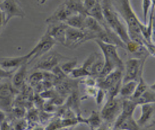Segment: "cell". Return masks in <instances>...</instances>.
<instances>
[{
    "instance_id": "6da1fadb",
    "label": "cell",
    "mask_w": 155,
    "mask_h": 130,
    "mask_svg": "<svg viewBox=\"0 0 155 130\" xmlns=\"http://www.w3.org/2000/svg\"><path fill=\"white\" fill-rule=\"evenodd\" d=\"M114 7L126 24L130 40L144 46L147 41L140 29L142 21L133 10L130 0H116Z\"/></svg>"
},
{
    "instance_id": "7a4b0ae2",
    "label": "cell",
    "mask_w": 155,
    "mask_h": 130,
    "mask_svg": "<svg viewBox=\"0 0 155 130\" xmlns=\"http://www.w3.org/2000/svg\"><path fill=\"white\" fill-rule=\"evenodd\" d=\"M105 21L109 27L125 44L131 40L124 21L115 8L111 0H101Z\"/></svg>"
},
{
    "instance_id": "3957f363",
    "label": "cell",
    "mask_w": 155,
    "mask_h": 130,
    "mask_svg": "<svg viewBox=\"0 0 155 130\" xmlns=\"http://www.w3.org/2000/svg\"><path fill=\"white\" fill-rule=\"evenodd\" d=\"M94 41L102 51L104 61L103 69L98 79L104 78L115 70H124V64L118 54V47L105 43L99 40H95Z\"/></svg>"
},
{
    "instance_id": "277c9868",
    "label": "cell",
    "mask_w": 155,
    "mask_h": 130,
    "mask_svg": "<svg viewBox=\"0 0 155 130\" xmlns=\"http://www.w3.org/2000/svg\"><path fill=\"white\" fill-rule=\"evenodd\" d=\"M124 70L117 69L103 79H98L97 86L104 89L108 99L119 96L120 89L122 85Z\"/></svg>"
},
{
    "instance_id": "5b68a950",
    "label": "cell",
    "mask_w": 155,
    "mask_h": 130,
    "mask_svg": "<svg viewBox=\"0 0 155 130\" xmlns=\"http://www.w3.org/2000/svg\"><path fill=\"white\" fill-rule=\"evenodd\" d=\"M123 99L119 96L108 99L103 106L100 115L106 124L113 125L122 110Z\"/></svg>"
},
{
    "instance_id": "8992f818",
    "label": "cell",
    "mask_w": 155,
    "mask_h": 130,
    "mask_svg": "<svg viewBox=\"0 0 155 130\" xmlns=\"http://www.w3.org/2000/svg\"><path fill=\"white\" fill-rule=\"evenodd\" d=\"M96 39V35L92 32L86 30L72 28L68 26L66 32L64 46L71 49H74L88 41H94Z\"/></svg>"
},
{
    "instance_id": "52a82bcc",
    "label": "cell",
    "mask_w": 155,
    "mask_h": 130,
    "mask_svg": "<svg viewBox=\"0 0 155 130\" xmlns=\"http://www.w3.org/2000/svg\"><path fill=\"white\" fill-rule=\"evenodd\" d=\"M145 61L146 60L135 57L128 58L124 64L122 83L130 81H138L143 76Z\"/></svg>"
},
{
    "instance_id": "ba28073f",
    "label": "cell",
    "mask_w": 155,
    "mask_h": 130,
    "mask_svg": "<svg viewBox=\"0 0 155 130\" xmlns=\"http://www.w3.org/2000/svg\"><path fill=\"white\" fill-rule=\"evenodd\" d=\"M0 10L4 16L5 26L14 18L23 19L26 16L18 0H3L0 3Z\"/></svg>"
},
{
    "instance_id": "9c48e42d",
    "label": "cell",
    "mask_w": 155,
    "mask_h": 130,
    "mask_svg": "<svg viewBox=\"0 0 155 130\" xmlns=\"http://www.w3.org/2000/svg\"><path fill=\"white\" fill-rule=\"evenodd\" d=\"M56 43H57L51 37L45 33L34 47L28 53L29 57V61H32L33 60L47 54Z\"/></svg>"
},
{
    "instance_id": "30bf717a",
    "label": "cell",
    "mask_w": 155,
    "mask_h": 130,
    "mask_svg": "<svg viewBox=\"0 0 155 130\" xmlns=\"http://www.w3.org/2000/svg\"><path fill=\"white\" fill-rule=\"evenodd\" d=\"M140 106V115L136 120L142 129L150 128L155 125V103L143 104Z\"/></svg>"
},
{
    "instance_id": "8fae6325",
    "label": "cell",
    "mask_w": 155,
    "mask_h": 130,
    "mask_svg": "<svg viewBox=\"0 0 155 130\" xmlns=\"http://www.w3.org/2000/svg\"><path fill=\"white\" fill-rule=\"evenodd\" d=\"M75 13L68 6L66 2L59 5L55 11L46 20V23L48 24L65 23V21Z\"/></svg>"
},
{
    "instance_id": "7c38bea8",
    "label": "cell",
    "mask_w": 155,
    "mask_h": 130,
    "mask_svg": "<svg viewBox=\"0 0 155 130\" xmlns=\"http://www.w3.org/2000/svg\"><path fill=\"white\" fill-rule=\"evenodd\" d=\"M65 58L60 54L50 53L43 58L36 65V68L45 71H52L55 68L59 66L60 61Z\"/></svg>"
},
{
    "instance_id": "4fadbf2b",
    "label": "cell",
    "mask_w": 155,
    "mask_h": 130,
    "mask_svg": "<svg viewBox=\"0 0 155 130\" xmlns=\"http://www.w3.org/2000/svg\"><path fill=\"white\" fill-rule=\"evenodd\" d=\"M120 129L123 130H143L134 119L133 115H127L120 113L116 120L113 130Z\"/></svg>"
},
{
    "instance_id": "5bb4252c",
    "label": "cell",
    "mask_w": 155,
    "mask_h": 130,
    "mask_svg": "<svg viewBox=\"0 0 155 130\" xmlns=\"http://www.w3.org/2000/svg\"><path fill=\"white\" fill-rule=\"evenodd\" d=\"M68 26L64 23H58L48 24V27L45 32L56 43L64 44L66 32Z\"/></svg>"
},
{
    "instance_id": "9a60e30c",
    "label": "cell",
    "mask_w": 155,
    "mask_h": 130,
    "mask_svg": "<svg viewBox=\"0 0 155 130\" xmlns=\"http://www.w3.org/2000/svg\"><path fill=\"white\" fill-rule=\"evenodd\" d=\"M29 57L28 54L22 56L7 57L0 60V67L7 70H16L21 65L28 63Z\"/></svg>"
},
{
    "instance_id": "2e32d148",
    "label": "cell",
    "mask_w": 155,
    "mask_h": 130,
    "mask_svg": "<svg viewBox=\"0 0 155 130\" xmlns=\"http://www.w3.org/2000/svg\"><path fill=\"white\" fill-rule=\"evenodd\" d=\"M16 88L12 85L5 83L0 86V102L8 105L12 102L15 95Z\"/></svg>"
},
{
    "instance_id": "e0dca14e",
    "label": "cell",
    "mask_w": 155,
    "mask_h": 130,
    "mask_svg": "<svg viewBox=\"0 0 155 130\" xmlns=\"http://www.w3.org/2000/svg\"><path fill=\"white\" fill-rule=\"evenodd\" d=\"M27 69H28V63H25L18 69L15 70L14 73V75L12 77V85L15 88H20L23 86L25 81L26 75H27Z\"/></svg>"
},
{
    "instance_id": "ac0fdd59",
    "label": "cell",
    "mask_w": 155,
    "mask_h": 130,
    "mask_svg": "<svg viewBox=\"0 0 155 130\" xmlns=\"http://www.w3.org/2000/svg\"><path fill=\"white\" fill-rule=\"evenodd\" d=\"M87 16L81 14H75L70 17L64 23L72 28L85 30Z\"/></svg>"
},
{
    "instance_id": "d6986e66",
    "label": "cell",
    "mask_w": 155,
    "mask_h": 130,
    "mask_svg": "<svg viewBox=\"0 0 155 130\" xmlns=\"http://www.w3.org/2000/svg\"><path fill=\"white\" fill-rule=\"evenodd\" d=\"M138 81H130L122 83L119 96L122 99H130L133 96Z\"/></svg>"
},
{
    "instance_id": "ffe728a7",
    "label": "cell",
    "mask_w": 155,
    "mask_h": 130,
    "mask_svg": "<svg viewBox=\"0 0 155 130\" xmlns=\"http://www.w3.org/2000/svg\"><path fill=\"white\" fill-rule=\"evenodd\" d=\"M104 29L105 26H104L98 21L91 17L87 16L85 30L94 34L97 38V35L100 34Z\"/></svg>"
},
{
    "instance_id": "44dd1931",
    "label": "cell",
    "mask_w": 155,
    "mask_h": 130,
    "mask_svg": "<svg viewBox=\"0 0 155 130\" xmlns=\"http://www.w3.org/2000/svg\"><path fill=\"white\" fill-rule=\"evenodd\" d=\"M87 16H90L98 21L104 26H106L102 6L100 2H97L95 5L88 11Z\"/></svg>"
},
{
    "instance_id": "7402d4cb",
    "label": "cell",
    "mask_w": 155,
    "mask_h": 130,
    "mask_svg": "<svg viewBox=\"0 0 155 130\" xmlns=\"http://www.w3.org/2000/svg\"><path fill=\"white\" fill-rule=\"evenodd\" d=\"M133 100L137 106L147 103H155V91L148 88L140 97Z\"/></svg>"
},
{
    "instance_id": "603a6c76",
    "label": "cell",
    "mask_w": 155,
    "mask_h": 130,
    "mask_svg": "<svg viewBox=\"0 0 155 130\" xmlns=\"http://www.w3.org/2000/svg\"><path fill=\"white\" fill-rule=\"evenodd\" d=\"M149 86L147 84L145 80L143 78V76L140 77L137 82V85L135 90V92L131 99L133 100H136L140 97L148 89Z\"/></svg>"
},
{
    "instance_id": "cb8c5ba5",
    "label": "cell",
    "mask_w": 155,
    "mask_h": 130,
    "mask_svg": "<svg viewBox=\"0 0 155 130\" xmlns=\"http://www.w3.org/2000/svg\"><path fill=\"white\" fill-rule=\"evenodd\" d=\"M77 58H74L69 60L59 65V67L62 71V72L66 76H69L71 73L77 67Z\"/></svg>"
},
{
    "instance_id": "d4e9b609",
    "label": "cell",
    "mask_w": 155,
    "mask_h": 130,
    "mask_svg": "<svg viewBox=\"0 0 155 130\" xmlns=\"http://www.w3.org/2000/svg\"><path fill=\"white\" fill-rule=\"evenodd\" d=\"M101 121L102 119L101 115H99L97 112H94L91 114V117L85 120V122L90 125L92 130H95L100 126Z\"/></svg>"
},
{
    "instance_id": "484cf974",
    "label": "cell",
    "mask_w": 155,
    "mask_h": 130,
    "mask_svg": "<svg viewBox=\"0 0 155 130\" xmlns=\"http://www.w3.org/2000/svg\"><path fill=\"white\" fill-rule=\"evenodd\" d=\"M151 6V0H142V9L143 17V23H147Z\"/></svg>"
},
{
    "instance_id": "4316f807",
    "label": "cell",
    "mask_w": 155,
    "mask_h": 130,
    "mask_svg": "<svg viewBox=\"0 0 155 130\" xmlns=\"http://www.w3.org/2000/svg\"><path fill=\"white\" fill-rule=\"evenodd\" d=\"M44 77V75L41 72H36L32 74L29 79L30 83L33 85H37Z\"/></svg>"
},
{
    "instance_id": "83f0119b",
    "label": "cell",
    "mask_w": 155,
    "mask_h": 130,
    "mask_svg": "<svg viewBox=\"0 0 155 130\" xmlns=\"http://www.w3.org/2000/svg\"><path fill=\"white\" fill-rule=\"evenodd\" d=\"M15 70H7L0 67V80L12 78Z\"/></svg>"
},
{
    "instance_id": "f1b7e54d",
    "label": "cell",
    "mask_w": 155,
    "mask_h": 130,
    "mask_svg": "<svg viewBox=\"0 0 155 130\" xmlns=\"http://www.w3.org/2000/svg\"><path fill=\"white\" fill-rule=\"evenodd\" d=\"M13 126L15 130H27L28 123L26 120L19 119V120Z\"/></svg>"
},
{
    "instance_id": "f546056e",
    "label": "cell",
    "mask_w": 155,
    "mask_h": 130,
    "mask_svg": "<svg viewBox=\"0 0 155 130\" xmlns=\"http://www.w3.org/2000/svg\"><path fill=\"white\" fill-rule=\"evenodd\" d=\"M0 130H15L14 126L9 122L5 120L2 123H0Z\"/></svg>"
},
{
    "instance_id": "4dcf8cb0",
    "label": "cell",
    "mask_w": 155,
    "mask_h": 130,
    "mask_svg": "<svg viewBox=\"0 0 155 130\" xmlns=\"http://www.w3.org/2000/svg\"><path fill=\"white\" fill-rule=\"evenodd\" d=\"M151 41L155 45V14H154L153 17V23H152V31H151Z\"/></svg>"
},
{
    "instance_id": "1f68e13d",
    "label": "cell",
    "mask_w": 155,
    "mask_h": 130,
    "mask_svg": "<svg viewBox=\"0 0 155 130\" xmlns=\"http://www.w3.org/2000/svg\"><path fill=\"white\" fill-rule=\"evenodd\" d=\"M5 26V19H4V16L2 13V12L0 10V34L2 32L3 28Z\"/></svg>"
},
{
    "instance_id": "d6a6232c",
    "label": "cell",
    "mask_w": 155,
    "mask_h": 130,
    "mask_svg": "<svg viewBox=\"0 0 155 130\" xmlns=\"http://www.w3.org/2000/svg\"><path fill=\"white\" fill-rule=\"evenodd\" d=\"M5 120H6V114L3 110L0 109V123H2Z\"/></svg>"
},
{
    "instance_id": "836d02e7",
    "label": "cell",
    "mask_w": 155,
    "mask_h": 130,
    "mask_svg": "<svg viewBox=\"0 0 155 130\" xmlns=\"http://www.w3.org/2000/svg\"><path fill=\"white\" fill-rule=\"evenodd\" d=\"M151 6L149 14H154L155 11V0H151Z\"/></svg>"
},
{
    "instance_id": "e575fe53",
    "label": "cell",
    "mask_w": 155,
    "mask_h": 130,
    "mask_svg": "<svg viewBox=\"0 0 155 130\" xmlns=\"http://www.w3.org/2000/svg\"><path fill=\"white\" fill-rule=\"evenodd\" d=\"M33 130H45L41 126H36L34 128Z\"/></svg>"
},
{
    "instance_id": "d590c367",
    "label": "cell",
    "mask_w": 155,
    "mask_h": 130,
    "mask_svg": "<svg viewBox=\"0 0 155 130\" xmlns=\"http://www.w3.org/2000/svg\"><path fill=\"white\" fill-rule=\"evenodd\" d=\"M149 88L153 91H155V82L153 83L152 85H151L150 86H149Z\"/></svg>"
},
{
    "instance_id": "8d00e7d4",
    "label": "cell",
    "mask_w": 155,
    "mask_h": 130,
    "mask_svg": "<svg viewBox=\"0 0 155 130\" xmlns=\"http://www.w3.org/2000/svg\"><path fill=\"white\" fill-rule=\"evenodd\" d=\"M95 130H108L107 128H104V127H101V126H99L98 128H97L96 129H95Z\"/></svg>"
},
{
    "instance_id": "74e56055",
    "label": "cell",
    "mask_w": 155,
    "mask_h": 130,
    "mask_svg": "<svg viewBox=\"0 0 155 130\" xmlns=\"http://www.w3.org/2000/svg\"><path fill=\"white\" fill-rule=\"evenodd\" d=\"M96 1H97V2H101V0H96Z\"/></svg>"
},
{
    "instance_id": "f35d334b",
    "label": "cell",
    "mask_w": 155,
    "mask_h": 130,
    "mask_svg": "<svg viewBox=\"0 0 155 130\" xmlns=\"http://www.w3.org/2000/svg\"><path fill=\"white\" fill-rule=\"evenodd\" d=\"M38 2H40V3H41V0H37Z\"/></svg>"
},
{
    "instance_id": "ab89813d",
    "label": "cell",
    "mask_w": 155,
    "mask_h": 130,
    "mask_svg": "<svg viewBox=\"0 0 155 130\" xmlns=\"http://www.w3.org/2000/svg\"><path fill=\"white\" fill-rule=\"evenodd\" d=\"M114 130H123V129H114Z\"/></svg>"
},
{
    "instance_id": "60d3db41",
    "label": "cell",
    "mask_w": 155,
    "mask_h": 130,
    "mask_svg": "<svg viewBox=\"0 0 155 130\" xmlns=\"http://www.w3.org/2000/svg\"><path fill=\"white\" fill-rule=\"evenodd\" d=\"M2 1H3V0H0V3H1L2 2Z\"/></svg>"
}]
</instances>
